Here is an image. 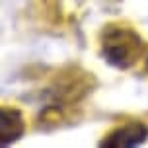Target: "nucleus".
<instances>
[{"label":"nucleus","instance_id":"nucleus-1","mask_svg":"<svg viewBox=\"0 0 148 148\" xmlns=\"http://www.w3.org/2000/svg\"><path fill=\"white\" fill-rule=\"evenodd\" d=\"M148 136V127L142 123H129V125L121 127L101 142V146H136L140 142L146 140Z\"/></svg>","mask_w":148,"mask_h":148},{"label":"nucleus","instance_id":"nucleus-2","mask_svg":"<svg viewBox=\"0 0 148 148\" xmlns=\"http://www.w3.org/2000/svg\"><path fill=\"white\" fill-rule=\"evenodd\" d=\"M23 134V121L22 115L18 111H10V109H2L0 113V140L2 144H8V142L20 138Z\"/></svg>","mask_w":148,"mask_h":148}]
</instances>
